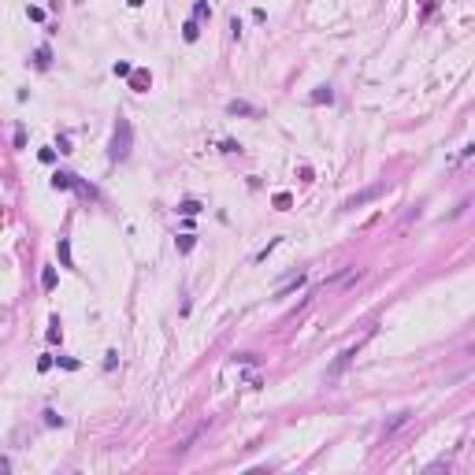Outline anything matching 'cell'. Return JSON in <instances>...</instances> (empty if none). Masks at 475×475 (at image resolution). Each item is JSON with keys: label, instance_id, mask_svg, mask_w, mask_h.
I'll use <instances>...</instances> for the list:
<instances>
[{"label": "cell", "instance_id": "obj_1", "mask_svg": "<svg viewBox=\"0 0 475 475\" xmlns=\"http://www.w3.org/2000/svg\"><path fill=\"white\" fill-rule=\"evenodd\" d=\"M130 138H134L130 119H119L115 123V138H112V149H108V160H126L130 156Z\"/></svg>", "mask_w": 475, "mask_h": 475}, {"label": "cell", "instance_id": "obj_2", "mask_svg": "<svg viewBox=\"0 0 475 475\" xmlns=\"http://www.w3.org/2000/svg\"><path fill=\"white\" fill-rule=\"evenodd\" d=\"M364 342H367V338H360L357 345H349V349H342V353H338V357H334V364L327 367V383H334V379H338V375H342V371H345V367H349L353 360H357V353L364 349Z\"/></svg>", "mask_w": 475, "mask_h": 475}, {"label": "cell", "instance_id": "obj_3", "mask_svg": "<svg viewBox=\"0 0 475 475\" xmlns=\"http://www.w3.org/2000/svg\"><path fill=\"white\" fill-rule=\"evenodd\" d=\"M383 193H386V182H375V186H367V190L353 193V197L345 200V208H360V204H367V200H375V197H383Z\"/></svg>", "mask_w": 475, "mask_h": 475}, {"label": "cell", "instance_id": "obj_4", "mask_svg": "<svg viewBox=\"0 0 475 475\" xmlns=\"http://www.w3.org/2000/svg\"><path fill=\"white\" fill-rule=\"evenodd\" d=\"M301 286H305V275H301V271H297V275H290V279H286V282H282V286H279V290H275V297H286V293L301 290Z\"/></svg>", "mask_w": 475, "mask_h": 475}, {"label": "cell", "instance_id": "obj_5", "mask_svg": "<svg viewBox=\"0 0 475 475\" xmlns=\"http://www.w3.org/2000/svg\"><path fill=\"white\" fill-rule=\"evenodd\" d=\"M149 82H152V75H149V71H130V89L145 93V89H149Z\"/></svg>", "mask_w": 475, "mask_h": 475}, {"label": "cell", "instance_id": "obj_6", "mask_svg": "<svg viewBox=\"0 0 475 475\" xmlns=\"http://www.w3.org/2000/svg\"><path fill=\"white\" fill-rule=\"evenodd\" d=\"M52 190H75V175L71 171H56L52 175Z\"/></svg>", "mask_w": 475, "mask_h": 475}, {"label": "cell", "instance_id": "obj_7", "mask_svg": "<svg viewBox=\"0 0 475 475\" xmlns=\"http://www.w3.org/2000/svg\"><path fill=\"white\" fill-rule=\"evenodd\" d=\"M226 112H230V115H256V108H252L249 100H230Z\"/></svg>", "mask_w": 475, "mask_h": 475}, {"label": "cell", "instance_id": "obj_8", "mask_svg": "<svg viewBox=\"0 0 475 475\" xmlns=\"http://www.w3.org/2000/svg\"><path fill=\"white\" fill-rule=\"evenodd\" d=\"M56 256H59V264H63V267H75V260H71V242H67V238H59Z\"/></svg>", "mask_w": 475, "mask_h": 475}, {"label": "cell", "instance_id": "obj_9", "mask_svg": "<svg viewBox=\"0 0 475 475\" xmlns=\"http://www.w3.org/2000/svg\"><path fill=\"white\" fill-rule=\"evenodd\" d=\"M331 100H334L331 85H319V89H316V93H312V97H308V104H331Z\"/></svg>", "mask_w": 475, "mask_h": 475}, {"label": "cell", "instance_id": "obj_10", "mask_svg": "<svg viewBox=\"0 0 475 475\" xmlns=\"http://www.w3.org/2000/svg\"><path fill=\"white\" fill-rule=\"evenodd\" d=\"M33 63L41 67V71H45V67L52 63V49H49V45H41V49H33Z\"/></svg>", "mask_w": 475, "mask_h": 475}, {"label": "cell", "instance_id": "obj_11", "mask_svg": "<svg viewBox=\"0 0 475 475\" xmlns=\"http://www.w3.org/2000/svg\"><path fill=\"white\" fill-rule=\"evenodd\" d=\"M405 419H409V412H397V416H393V419H390V423H386V427H383V438H390V434H393V431H397V427H401V423H405Z\"/></svg>", "mask_w": 475, "mask_h": 475}, {"label": "cell", "instance_id": "obj_12", "mask_svg": "<svg viewBox=\"0 0 475 475\" xmlns=\"http://www.w3.org/2000/svg\"><path fill=\"white\" fill-rule=\"evenodd\" d=\"M182 37H186V41H197V37H200V26H197V19H190V23L182 26Z\"/></svg>", "mask_w": 475, "mask_h": 475}, {"label": "cell", "instance_id": "obj_13", "mask_svg": "<svg viewBox=\"0 0 475 475\" xmlns=\"http://www.w3.org/2000/svg\"><path fill=\"white\" fill-rule=\"evenodd\" d=\"M41 286L45 290H56V267H45L41 271Z\"/></svg>", "mask_w": 475, "mask_h": 475}, {"label": "cell", "instance_id": "obj_14", "mask_svg": "<svg viewBox=\"0 0 475 475\" xmlns=\"http://www.w3.org/2000/svg\"><path fill=\"white\" fill-rule=\"evenodd\" d=\"M178 212H182V216H197V212H200V200H182V204H178Z\"/></svg>", "mask_w": 475, "mask_h": 475}, {"label": "cell", "instance_id": "obj_15", "mask_svg": "<svg viewBox=\"0 0 475 475\" xmlns=\"http://www.w3.org/2000/svg\"><path fill=\"white\" fill-rule=\"evenodd\" d=\"M119 367V349H108L104 353V371H115Z\"/></svg>", "mask_w": 475, "mask_h": 475}, {"label": "cell", "instance_id": "obj_16", "mask_svg": "<svg viewBox=\"0 0 475 475\" xmlns=\"http://www.w3.org/2000/svg\"><path fill=\"white\" fill-rule=\"evenodd\" d=\"M175 245H178V252H190V249H193V234H178Z\"/></svg>", "mask_w": 475, "mask_h": 475}, {"label": "cell", "instance_id": "obj_17", "mask_svg": "<svg viewBox=\"0 0 475 475\" xmlns=\"http://www.w3.org/2000/svg\"><path fill=\"white\" fill-rule=\"evenodd\" d=\"M63 338V331H59V316H52V323H49V342H59Z\"/></svg>", "mask_w": 475, "mask_h": 475}, {"label": "cell", "instance_id": "obj_18", "mask_svg": "<svg viewBox=\"0 0 475 475\" xmlns=\"http://www.w3.org/2000/svg\"><path fill=\"white\" fill-rule=\"evenodd\" d=\"M41 416H45V423H49V427H59V423H63V416H59L56 409H45Z\"/></svg>", "mask_w": 475, "mask_h": 475}, {"label": "cell", "instance_id": "obj_19", "mask_svg": "<svg viewBox=\"0 0 475 475\" xmlns=\"http://www.w3.org/2000/svg\"><path fill=\"white\" fill-rule=\"evenodd\" d=\"M112 71H115V78H130V71H134V67H130V63H123V59H119V63L112 67Z\"/></svg>", "mask_w": 475, "mask_h": 475}, {"label": "cell", "instance_id": "obj_20", "mask_svg": "<svg viewBox=\"0 0 475 475\" xmlns=\"http://www.w3.org/2000/svg\"><path fill=\"white\" fill-rule=\"evenodd\" d=\"M208 15H212V8H208V4H204V0H200L197 8H193V19H208Z\"/></svg>", "mask_w": 475, "mask_h": 475}, {"label": "cell", "instance_id": "obj_21", "mask_svg": "<svg viewBox=\"0 0 475 475\" xmlns=\"http://www.w3.org/2000/svg\"><path fill=\"white\" fill-rule=\"evenodd\" d=\"M56 149L59 152H75V149H71V141H67V134H59V138H56Z\"/></svg>", "mask_w": 475, "mask_h": 475}, {"label": "cell", "instance_id": "obj_22", "mask_svg": "<svg viewBox=\"0 0 475 475\" xmlns=\"http://www.w3.org/2000/svg\"><path fill=\"white\" fill-rule=\"evenodd\" d=\"M59 360V367H67V371H75V367H78V360H71V357H56Z\"/></svg>", "mask_w": 475, "mask_h": 475}, {"label": "cell", "instance_id": "obj_23", "mask_svg": "<svg viewBox=\"0 0 475 475\" xmlns=\"http://www.w3.org/2000/svg\"><path fill=\"white\" fill-rule=\"evenodd\" d=\"M26 15H30L33 23H41V19H45V11H41V8H26Z\"/></svg>", "mask_w": 475, "mask_h": 475}, {"label": "cell", "instance_id": "obj_24", "mask_svg": "<svg viewBox=\"0 0 475 475\" xmlns=\"http://www.w3.org/2000/svg\"><path fill=\"white\" fill-rule=\"evenodd\" d=\"M56 160V149H41V164H52Z\"/></svg>", "mask_w": 475, "mask_h": 475}, {"label": "cell", "instance_id": "obj_25", "mask_svg": "<svg viewBox=\"0 0 475 475\" xmlns=\"http://www.w3.org/2000/svg\"><path fill=\"white\" fill-rule=\"evenodd\" d=\"M126 4H130V8H141V4H145V0H126Z\"/></svg>", "mask_w": 475, "mask_h": 475}]
</instances>
